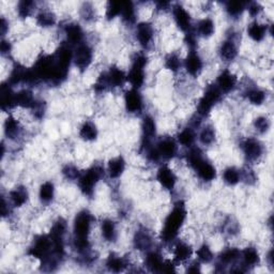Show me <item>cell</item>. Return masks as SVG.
<instances>
[{
    "label": "cell",
    "instance_id": "obj_1",
    "mask_svg": "<svg viewBox=\"0 0 274 274\" xmlns=\"http://www.w3.org/2000/svg\"><path fill=\"white\" fill-rule=\"evenodd\" d=\"M94 218L88 210L79 211L73 222V243L79 253H87L90 248L89 236Z\"/></svg>",
    "mask_w": 274,
    "mask_h": 274
},
{
    "label": "cell",
    "instance_id": "obj_2",
    "mask_svg": "<svg viewBox=\"0 0 274 274\" xmlns=\"http://www.w3.org/2000/svg\"><path fill=\"white\" fill-rule=\"evenodd\" d=\"M186 216L187 211L185 204L182 200H179L177 204H175L173 210L168 213V216L166 217L164 221L161 231L162 241L170 243L176 239L186 220Z\"/></svg>",
    "mask_w": 274,
    "mask_h": 274
},
{
    "label": "cell",
    "instance_id": "obj_3",
    "mask_svg": "<svg viewBox=\"0 0 274 274\" xmlns=\"http://www.w3.org/2000/svg\"><path fill=\"white\" fill-rule=\"evenodd\" d=\"M104 176V168L101 165H92L87 171L80 173L77 179L80 192L85 196H91L94 192V187Z\"/></svg>",
    "mask_w": 274,
    "mask_h": 274
},
{
    "label": "cell",
    "instance_id": "obj_4",
    "mask_svg": "<svg viewBox=\"0 0 274 274\" xmlns=\"http://www.w3.org/2000/svg\"><path fill=\"white\" fill-rule=\"evenodd\" d=\"M147 56L142 53L135 54L132 60V66L127 74V81L134 89H139L145 82V67L147 65Z\"/></svg>",
    "mask_w": 274,
    "mask_h": 274
},
{
    "label": "cell",
    "instance_id": "obj_5",
    "mask_svg": "<svg viewBox=\"0 0 274 274\" xmlns=\"http://www.w3.org/2000/svg\"><path fill=\"white\" fill-rule=\"evenodd\" d=\"M223 97V93L217 87L216 84L209 85L197 105V115L199 117H207L211 113L212 109L216 106Z\"/></svg>",
    "mask_w": 274,
    "mask_h": 274
},
{
    "label": "cell",
    "instance_id": "obj_6",
    "mask_svg": "<svg viewBox=\"0 0 274 274\" xmlns=\"http://www.w3.org/2000/svg\"><path fill=\"white\" fill-rule=\"evenodd\" d=\"M92 60L93 50L88 43L82 42L79 45L75 46V50L73 51V62L79 71L87 70Z\"/></svg>",
    "mask_w": 274,
    "mask_h": 274
},
{
    "label": "cell",
    "instance_id": "obj_7",
    "mask_svg": "<svg viewBox=\"0 0 274 274\" xmlns=\"http://www.w3.org/2000/svg\"><path fill=\"white\" fill-rule=\"evenodd\" d=\"M172 12L176 25L181 31L186 33L193 29L192 16H191L189 12L181 4L172 5Z\"/></svg>",
    "mask_w": 274,
    "mask_h": 274
},
{
    "label": "cell",
    "instance_id": "obj_8",
    "mask_svg": "<svg viewBox=\"0 0 274 274\" xmlns=\"http://www.w3.org/2000/svg\"><path fill=\"white\" fill-rule=\"evenodd\" d=\"M241 148L245 159L249 162L258 161L264 154V145L261 144L260 140L254 137H247L244 139L241 144Z\"/></svg>",
    "mask_w": 274,
    "mask_h": 274
},
{
    "label": "cell",
    "instance_id": "obj_9",
    "mask_svg": "<svg viewBox=\"0 0 274 274\" xmlns=\"http://www.w3.org/2000/svg\"><path fill=\"white\" fill-rule=\"evenodd\" d=\"M124 106L128 113L139 114L144 109V99L138 89L131 88L124 93Z\"/></svg>",
    "mask_w": 274,
    "mask_h": 274
},
{
    "label": "cell",
    "instance_id": "obj_10",
    "mask_svg": "<svg viewBox=\"0 0 274 274\" xmlns=\"http://www.w3.org/2000/svg\"><path fill=\"white\" fill-rule=\"evenodd\" d=\"M141 131H142V142L141 148L146 149L151 146V141L157 133V124L152 116L146 115L142 118L141 121Z\"/></svg>",
    "mask_w": 274,
    "mask_h": 274
},
{
    "label": "cell",
    "instance_id": "obj_11",
    "mask_svg": "<svg viewBox=\"0 0 274 274\" xmlns=\"http://www.w3.org/2000/svg\"><path fill=\"white\" fill-rule=\"evenodd\" d=\"M183 67L188 75L196 77L201 73L204 61L196 51H189L183 61Z\"/></svg>",
    "mask_w": 274,
    "mask_h": 274
},
{
    "label": "cell",
    "instance_id": "obj_12",
    "mask_svg": "<svg viewBox=\"0 0 274 274\" xmlns=\"http://www.w3.org/2000/svg\"><path fill=\"white\" fill-rule=\"evenodd\" d=\"M135 35L139 45L147 49L154 38V29L152 24L149 22L138 23L135 29Z\"/></svg>",
    "mask_w": 274,
    "mask_h": 274
},
{
    "label": "cell",
    "instance_id": "obj_13",
    "mask_svg": "<svg viewBox=\"0 0 274 274\" xmlns=\"http://www.w3.org/2000/svg\"><path fill=\"white\" fill-rule=\"evenodd\" d=\"M238 84V77L234 74L230 70L225 69L217 77V87L221 90L222 93L231 92Z\"/></svg>",
    "mask_w": 274,
    "mask_h": 274
},
{
    "label": "cell",
    "instance_id": "obj_14",
    "mask_svg": "<svg viewBox=\"0 0 274 274\" xmlns=\"http://www.w3.org/2000/svg\"><path fill=\"white\" fill-rule=\"evenodd\" d=\"M156 149L161 159L171 160L176 157L178 152V145L174 138L164 137L159 140V142L156 145Z\"/></svg>",
    "mask_w": 274,
    "mask_h": 274
},
{
    "label": "cell",
    "instance_id": "obj_15",
    "mask_svg": "<svg viewBox=\"0 0 274 274\" xmlns=\"http://www.w3.org/2000/svg\"><path fill=\"white\" fill-rule=\"evenodd\" d=\"M66 38H67V44L71 45H79L80 43L84 42V30H82L81 26L78 23H69L64 28Z\"/></svg>",
    "mask_w": 274,
    "mask_h": 274
},
{
    "label": "cell",
    "instance_id": "obj_16",
    "mask_svg": "<svg viewBox=\"0 0 274 274\" xmlns=\"http://www.w3.org/2000/svg\"><path fill=\"white\" fill-rule=\"evenodd\" d=\"M157 180L165 188L172 191L177 183V176L167 165H162L157 172Z\"/></svg>",
    "mask_w": 274,
    "mask_h": 274
},
{
    "label": "cell",
    "instance_id": "obj_17",
    "mask_svg": "<svg viewBox=\"0 0 274 274\" xmlns=\"http://www.w3.org/2000/svg\"><path fill=\"white\" fill-rule=\"evenodd\" d=\"M15 93L16 92L13 91V87L7 81L0 87V104H2L3 111L7 112L16 106Z\"/></svg>",
    "mask_w": 274,
    "mask_h": 274
},
{
    "label": "cell",
    "instance_id": "obj_18",
    "mask_svg": "<svg viewBox=\"0 0 274 274\" xmlns=\"http://www.w3.org/2000/svg\"><path fill=\"white\" fill-rule=\"evenodd\" d=\"M200 180L205 182H211L217 178V170L214 165L207 160H202L194 168Z\"/></svg>",
    "mask_w": 274,
    "mask_h": 274
},
{
    "label": "cell",
    "instance_id": "obj_19",
    "mask_svg": "<svg viewBox=\"0 0 274 274\" xmlns=\"http://www.w3.org/2000/svg\"><path fill=\"white\" fill-rule=\"evenodd\" d=\"M8 199L11 202L12 207H14V208L23 207L29 199V193H28L27 187L23 185H18L14 187L13 189H11L9 192Z\"/></svg>",
    "mask_w": 274,
    "mask_h": 274
},
{
    "label": "cell",
    "instance_id": "obj_20",
    "mask_svg": "<svg viewBox=\"0 0 274 274\" xmlns=\"http://www.w3.org/2000/svg\"><path fill=\"white\" fill-rule=\"evenodd\" d=\"M193 254V248L188 243L179 241L177 242L174 248V259L173 261L176 265L183 264L187 261Z\"/></svg>",
    "mask_w": 274,
    "mask_h": 274
},
{
    "label": "cell",
    "instance_id": "obj_21",
    "mask_svg": "<svg viewBox=\"0 0 274 274\" xmlns=\"http://www.w3.org/2000/svg\"><path fill=\"white\" fill-rule=\"evenodd\" d=\"M15 103L16 106L22 107V109L32 110L38 103V100L35 99L33 92L30 89H22L15 93Z\"/></svg>",
    "mask_w": 274,
    "mask_h": 274
},
{
    "label": "cell",
    "instance_id": "obj_22",
    "mask_svg": "<svg viewBox=\"0 0 274 274\" xmlns=\"http://www.w3.org/2000/svg\"><path fill=\"white\" fill-rule=\"evenodd\" d=\"M220 56L225 61H233L238 56V45L234 38H228L222 42L220 50Z\"/></svg>",
    "mask_w": 274,
    "mask_h": 274
},
{
    "label": "cell",
    "instance_id": "obj_23",
    "mask_svg": "<svg viewBox=\"0 0 274 274\" xmlns=\"http://www.w3.org/2000/svg\"><path fill=\"white\" fill-rule=\"evenodd\" d=\"M194 31L197 37L208 39L212 37L214 32H216V23L210 17L201 18L197 22Z\"/></svg>",
    "mask_w": 274,
    "mask_h": 274
},
{
    "label": "cell",
    "instance_id": "obj_24",
    "mask_svg": "<svg viewBox=\"0 0 274 274\" xmlns=\"http://www.w3.org/2000/svg\"><path fill=\"white\" fill-rule=\"evenodd\" d=\"M107 82L112 88H120L127 81V74L123 70L118 67H112L109 72L106 73Z\"/></svg>",
    "mask_w": 274,
    "mask_h": 274
},
{
    "label": "cell",
    "instance_id": "obj_25",
    "mask_svg": "<svg viewBox=\"0 0 274 274\" xmlns=\"http://www.w3.org/2000/svg\"><path fill=\"white\" fill-rule=\"evenodd\" d=\"M125 171V160L122 156H118L109 161L107 164V174L111 179H118Z\"/></svg>",
    "mask_w": 274,
    "mask_h": 274
},
{
    "label": "cell",
    "instance_id": "obj_26",
    "mask_svg": "<svg viewBox=\"0 0 274 274\" xmlns=\"http://www.w3.org/2000/svg\"><path fill=\"white\" fill-rule=\"evenodd\" d=\"M247 35L255 42H261L267 35L268 32V26L265 24H261L257 20L252 22L249 25H247L246 29Z\"/></svg>",
    "mask_w": 274,
    "mask_h": 274
},
{
    "label": "cell",
    "instance_id": "obj_27",
    "mask_svg": "<svg viewBox=\"0 0 274 274\" xmlns=\"http://www.w3.org/2000/svg\"><path fill=\"white\" fill-rule=\"evenodd\" d=\"M4 132L9 139H17L22 134V125L13 116H8L4 123Z\"/></svg>",
    "mask_w": 274,
    "mask_h": 274
},
{
    "label": "cell",
    "instance_id": "obj_28",
    "mask_svg": "<svg viewBox=\"0 0 274 274\" xmlns=\"http://www.w3.org/2000/svg\"><path fill=\"white\" fill-rule=\"evenodd\" d=\"M101 233L104 240L107 242H115L118 238L116 223L111 219H105L101 223Z\"/></svg>",
    "mask_w": 274,
    "mask_h": 274
},
{
    "label": "cell",
    "instance_id": "obj_29",
    "mask_svg": "<svg viewBox=\"0 0 274 274\" xmlns=\"http://www.w3.org/2000/svg\"><path fill=\"white\" fill-rule=\"evenodd\" d=\"M79 137L85 141H93L98 138L99 130L92 121H85L79 128Z\"/></svg>",
    "mask_w": 274,
    "mask_h": 274
},
{
    "label": "cell",
    "instance_id": "obj_30",
    "mask_svg": "<svg viewBox=\"0 0 274 274\" xmlns=\"http://www.w3.org/2000/svg\"><path fill=\"white\" fill-rule=\"evenodd\" d=\"M55 197V185L52 181H45L40 185L39 199L44 205H49Z\"/></svg>",
    "mask_w": 274,
    "mask_h": 274
},
{
    "label": "cell",
    "instance_id": "obj_31",
    "mask_svg": "<svg viewBox=\"0 0 274 274\" xmlns=\"http://www.w3.org/2000/svg\"><path fill=\"white\" fill-rule=\"evenodd\" d=\"M241 251L237 247H228L224 249V251L219 256V263L221 266H227L230 264L236 263L238 259H240Z\"/></svg>",
    "mask_w": 274,
    "mask_h": 274
},
{
    "label": "cell",
    "instance_id": "obj_32",
    "mask_svg": "<svg viewBox=\"0 0 274 274\" xmlns=\"http://www.w3.org/2000/svg\"><path fill=\"white\" fill-rule=\"evenodd\" d=\"M195 139H196L195 131L193 128H191V127H186V128L182 129L177 135V141L179 142L180 145H182L183 147H187V148L193 147Z\"/></svg>",
    "mask_w": 274,
    "mask_h": 274
},
{
    "label": "cell",
    "instance_id": "obj_33",
    "mask_svg": "<svg viewBox=\"0 0 274 274\" xmlns=\"http://www.w3.org/2000/svg\"><path fill=\"white\" fill-rule=\"evenodd\" d=\"M164 259L162 255L156 251L149 252L146 257V267L151 272H162Z\"/></svg>",
    "mask_w": 274,
    "mask_h": 274
},
{
    "label": "cell",
    "instance_id": "obj_34",
    "mask_svg": "<svg viewBox=\"0 0 274 274\" xmlns=\"http://www.w3.org/2000/svg\"><path fill=\"white\" fill-rule=\"evenodd\" d=\"M240 258H242L243 265L247 266V267L256 266L259 263V260H260L259 253L257 251V248L254 247V246L245 247L243 251L241 252Z\"/></svg>",
    "mask_w": 274,
    "mask_h": 274
},
{
    "label": "cell",
    "instance_id": "obj_35",
    "mask_svg": "<svg viewBox=\"0 0 274 274\" xmlns=\"http://www.w3.org/2000/svg\"><path fill=\"white\" fill-rule=\"evenodd\" d=\"M35 20H37V24L40 27L50 28V27L55 26V24L57 22V17L54 12L52 11L41 10L37 14V16H35Z\"/></svg>",
    "mask_w": 274,
    "mask_h": 274
},
{
    "label": "cell",
    "instance_id": "obj_36",
    "mask_svg": "<svg viewBox=\"0 0 274 274\" xmlns=\"http://www.w3.org/2000/svg\"><path fill=\"white\" fill-rule=\"evenodd\" d=\"M152 244V239L151 236L146 229H139L134 237V245L137 249L140 251H145L148 249Z\"/></svg>",
    "mask_w": 274,
    "mask_h": 274
},
{
    "label": "cell",
    "instance_id": "obj_37",
    "mask_svg": "<svg viewBox=\"0 0 274 274\" xmlns=\"http://www.w3.org/2000/svg\"><path fill=\"white\" fill-rule=\"evenodd\" d=\"M222 177L226 184L229 186H234L241 181V172L238 168L234 167V166H229V167L224 170Z\"/></svg>",
    "mask_w": 274,
    "mask_h": 274
},
{
    "label": "cell",
    "instance_id": "obj_38",
    "mask_svg": "<svg viewBox=\"0 0 274 274\" xmlns=\"http://www.w3.org/2000/svg\"><path fill=\"white\" fill-rule=\"evenodd\" d=\"M245 97L249 103L253 104V105H256V106H259V105H263L265 103V101L267 99V94L264 90L254 87V88H249L246 90Z\"/></svg>",
    "mask_w": 274,
    "mask_h": 274
},
{
    "label": "cell",
    "instance_id": "obj_39",
    "mask_svg": "<svg viewBox=\"0 0 274 274\" xmlns=\"http://www.w3.org/2000/svg\"><path fill=\"white\" fill-rule=\"evenodd\" d=\"M122 20L128 25L135 23L136 20V9L134 3L132 2H122V10L120 14Z\"/></svg>",
    "mask_w": 274,
    "mask_h": 274
},
{
    "label": "cell",
    "instance_id": "obj_40",
    "mask_svg": "<svg viewBox=\"0 0 274 274\" xmlns=\"http://www.w3.org/2000/svg\"><path fill=\"white\" fill-rule=\"evenodd\" d=\"M216 138H217V133L212 125H206L202 128L198 135L200 144L204 146H211L213 142L216 141Z\"/></svg>",
    "mask_w": 274,
    "mask_h": 274
},
{
    "label": "cell",
    "instance_id": "obj_41",
    "mask_svg": "<svg viewBox=\"0 0 274 274\" xmlns=\"http://www.w3.org/2000/svg\"><path fill=\"white\" fill-rule=\"evenodd\" d=\"M246 4L243 2H227L225 3V11L226 13L228 14V16L233 18L239 17L242 15L243 11L246 10Z\"/></svg>",
    "mask_w": 274,
    "mask_h": 274
},
{
    "label": "cell",
    "instance_id": "obj_42",
    "mask_svg": "<svg viewBox=\"0 0 274 274\" xmlns=\"http://www.w3.org/2000/svg\"><path fill=\"white\" fill-rule=\"evenodd\" d=\"M106 267L112 272H122L128 267V263L123 257L110 255L106 260Z\"/></svg>",
    "mask_w": 274,
    "mask_h": 274
},
{
    "label": "cell",
    "instance_id": "obj_43",
    "mask_svg": "<svg viewBox=\"0 0 274 274\" xmlns=\"http://www.w3.org/2000/svg\"><path fill=\"white\" fill-rule=\"evenodd\" d=\"M37 7V4L31 0H22L16 6V12L17 15L20 18H27L32 14L33 10Z\"/></svg>",
    "mask_w": 274,
    "mask_h": 274
},
{
    "label": "cell",
    "instance_id": "obj_44",
    "mask_svg": "<svg viewBox=\"0 0 274 274\" xmlns=\"http://www.w3.org/2000/svg\"><path fill=\"white\" fill-rule=\"evenodd\" d=\"M204 156L199 148H193L191 147L189 151L186 153V162L191 168H195L196 166L204 160Z\"/></svg>",
    "mask_w": 274,
    "mask_h": 274
},
{
    "label": "cell",
    "instance_id": "obj_45",
    "mask_svg": "<svg viewBox=\"0 0 274 274\" xmlns=\"http://www.w3.org/2000/svg\"><path fill=\"white\" fill-rule=\"evenodd\" d=\"M122 10V2H109L106 6L105 16L109 20H112L121 14Z\"/></svg>",
    "mask_w": 274,
    "mask_h": 274
},
{
    "label": "cell",
    "instance_id": "obj_46",
    "mask_svg": "<svg viewBox=\"0 0 274 274\" xmlns=\"http://www.w3.org/2000/svg\"><path fill=\"white\" fill-rule=\"evenodd\" d=\"M183 66L182 61L180 57L178 56L177 54H170L167 57L165 58V68L172 71V72L176 73L178 72L181 69V67Z\"/></svg>",
    "mask_w": 274,
    "mask_h": 274
},
{
    "label": "cell",
    "instance_id": "obj_47",
    "mask_svg": "<svg viewBox=\"0 0 274 274\" xmlns=\"http://www.w3.org/2000/svg\"><path fill=\"white\" fill-rule=\"evenodd\" d=\"M196 256L198 261L204 264H209L213 260V253L208 244H202L196 251Z\"/></svg>",
    "mask_w": 274,
    "mask_h": 274
},
{
    "label": "cell",
    "instance_id": "obj_48",
    "mask_svg": "<svg viewBox=\"0 0 274 274\" xmlns=\"http://www.w3.org/2000/svg\"><path fill=\"white\" fill-rule=\"evenodd\" d=\"M270 128H271V121L266 116H259L254 120V129L260 134L267 133Z\"/></svg>",
    "mask_w": 274,
    "mask_h": 274
},
{
    "label": "cell",
    "instance_id": "obj_49",
    "mask_svg": "<svg viewBox=\"0 0 274 274\" xmlns=\"http://www.w3.org/2000/svg\"><path fill=\"white\" fill-rule=\"evenodd\" d=\"M62 174L68 180H77L80 176V172L74 165L65 166L64 170H62Z\"/></svg>",
    "mask_w": 274,
    "mask_h": 274
},
{
    "label": "cell",
    "instance_id": "obj_50",
    "mask_svg": "<svg viewBox=\"0 0 274 274\" xmlns=\"http://www.w3.org/2000/svg\"><path fill=\"white\" fill-rule=\"evenodd\" d=\"M246 10L248 11L249 15L255 17V16L260 14V12L264 10V7L261 6L259 3H257V2H252V3H247L246 4Z\"/></svg>",
    "mask_w": 274,
    "mask_h": 274
},
{
    "label": "cell",
    "instance_id": "obj_51",
    "mask_svg": "<svg viewBox=\"0 0 274 274\" xmlns=\"http://www.w3.org/2000/svg\"><path fill=\"white\" fill-rule=\"evenodd\" d=\"M80 9H81V16H82V18H85L87 20L92 18V16H93V7H92L91 4L86 3V4L82 5V7Z\"/></svg>",
    "mask_w": 274,
    "mask_h": 274
},
{
    "label": "cell",
    "instance_id": "obj_52",
    "mask_svg": "<svg viewBox=\"0 0 274 274\" xmlns=\"http://www.w3.org/2000/svg\"><path fill=\"white\" fill-rule=\"evenodd\" d=\"M12 51V44L9 40L3 38L2 43H0V52H2L3 56H7L11 53Z\"/></svg>",
    "mask_w": 274,
    "mask_h": 274
},
{
    "label": "cell",
    "instance_id": "obj_53",
    "mask_svg": "<svg viewBox=\"0 0 274 274\" xmlns=\"http://www.w3.org/2000/svg\"><path fill=\"white\" fill-rule=\"evenodd\" d=\"M11 202L9 201V199L7 200L6 197H3L2 199V214H3V217L6 218L7 216H9L10 212H11Z\"/></svg>",
    "mask_w": 274,
    "mask_h": 274
},
{
    "label": "cell",
    "instance_id": "obj_54",
    "mask_svg": "<svg viewBox=\"0 0 274 274\" xmlns=\"http://www.w3.org/2000/svg\"><path fill=\"white\" fill-rule=\"evenodd\" d=\"M8 29H9V22L5 16H2V20H0V32H2L3 37L6 35Z\"/></svg>",
    "mask_w": 274,
    "mask_h": 274
},
{
    "label": "cell",
    "instance_id": "obj_55",
    "mask_svg": "<svg viewBox=\"0 0 274 274\" xmlns=\"http://www.w3.org/2000/svg\"><path fill=\"white\" fill-rule=\"evenodd\" d=\"M187 272L189 273H197V272H200V266H199V263H193L192 265H191L187 270Z\"/></svg>",
    "mask_w": 274,
    "mask_h": 274
}]
</instances>
